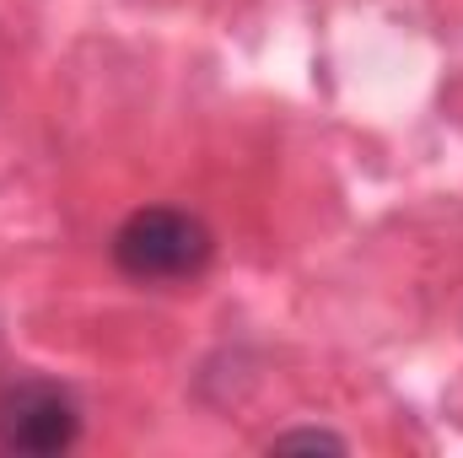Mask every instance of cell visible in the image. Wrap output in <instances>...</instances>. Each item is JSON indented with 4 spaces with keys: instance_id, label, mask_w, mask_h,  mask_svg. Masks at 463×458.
I'll use <instances>...</instances> for the list:
<instances>
[{
    "instance_id": "obj_1",
    "label": "cell",
    "mask_w": 463,
    "mask_h": 458,
    "mask_svg": "<svg viewBox=\"0 0 463 458\" xmlns=\"http://www.w3.org/2000/svg\"><path fill=\"white\" fill-rule=\"evenodd\" d=\"M114 264L129 281H194L211 264V227L173 205H146L114 232Z\"/></svg>"
},
{
    "instance_id": "obj_2",
    "label": "cell",
    "mask_w": 463,
    "mask_h": 458,
    "mask_svg": "<svg viewBox=\"0 0 463 458\" xmlns=\"http://www.w3.org/2000/svg\"><path fill=\"white\" fill-rule=\"evenodd\" d=\"M81 437L76 399L49 377H16L0 388V448L11 453H65Z\"/></svg>"
},
{
    "instance_id": "obj_3",
    "label": "cell",
    "mask_w": 463,
    "mask_h": 458,
    "mask_svg": "<svg viewBox=\"0 0 463 458\" xmlns=\"http://www.w3.org/2000/svg\"><path fill=\"white\" fill-rule=\"evenodd\" d=\"M275 448H345L335 432H286V437H275Z\"/></svg>"
}]
</instances>
